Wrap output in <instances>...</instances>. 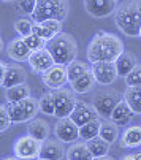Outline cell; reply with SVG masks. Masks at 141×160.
Here are the masks:
<instances>
[{"label":"cell","mask_w":141,"mask_h":160,"mask_svg":"<svg viewBox=\"0 0 141 160\" xmlns=\"http://www.w3.org/2000/svg\"><path fill=\"white\" fill-rule=\"evenodd\" d=\"M114 24L125 37H138L141 29V0H125L114 11Z\"/></svg>","instance_id":"7a4b0ae2"},{"label":"cell","mask_w":141,"mask_h":160,"mask_svg":"<svg viewBox=\"0 0 141 160\" xmlns=\"http://www.w3.org/2000/svg\"><path fill=\"white\" fill-rule=\"evenodd\" d=\"M19 160H32V158H19Z\"/></svg>","instance_id":"b9f144b4"},{"label":"cell","mask_w":141,"mask_h":160,"mask_svg":"<svg viewBox=\"0 0 141 160\" xmlns=\"http://www.w3.org/2000/svg\"><path fill=\"white\" fill-rule=\"evenodd\" d=\"M65 158L67 160H93V155L90 154V151L87 148V143L83 141V143L70 144V148L67 149Z\"/></svg>","instance_id":"d4e9b609"},{"label":"cell","mask_w":141,"mask_h":160,"mask_svg":"<svg viewBox=\"0 0 141 160\" xmlns=\"http://www.w3.org/2000/svg\"><path fill=\"white\" fill-rule=\"evenodd\" d=\"M133 157H135V160H141V151H139V152H135Z\"/></svg>","instance_id":"74e56055"},{"label":"cell","mask_w":141,"mask_h":160,"mask_svg":"<svg viewBox=\"0 0 141 160\" xmlns=\"http://www.w3.org/2000/svg\"><path fill=\"white\" fill-rule=\"evenodd\" d=\"M90 68H92L93 75H95V79H97V84L98 86L108 87L117 78H119L116 62H97V63H90Z\"/></svg>","instance_id":"8fae6325"},{"label":"cell","mask_w":141,"mask_h":160,"mask_svg":"<svg viewBox=\"0 0 141 160\" xmlns=\"http://www.w3.org/2000/svg\"><path fill=\"white\" fill-rule=\"evenodd\" d=\"M7 109L13 124H22V122H30L35 119L37 112L40 111V105L37 98L29 97L16 103H7Z\"/></svg>","instance_id":"5b68a950"},{"label":"cell","mask_w":141,"mask_h":160,"mask_svg":"<svg viewBox=\"0 0 141 160\" xmlns=\"http://www.w3.org/2000/svg\"><path fill=\"white\" fill-rule=\"evenodd\" d=\"M114 2H117V0H114Z\"/></svg>","instance_id":"f6af8a7d"},{"label":"cell","mask_w":141,"mask_h":160,"mask_svg":"<svg viewBox=\"0 0 141 160\" xmlns=\"http://www.w3.org/2000/svg\"><path fill=\"white\" fill-rule=\"evenodd\" d=\"M122 98L132 108L135 114H141V86H132L124 90Z\"/></svg>","instance_id":"484cf974"},{"label":"cell","mask_w":141,"mask_h":160,"mask_svg":"<svg viewBox=\"0 0 141 160\" xmlns=\"http://www.w3.org/2000/svg\"><path fill=\"white\" fill-rule=\"evenodd\" d=\"M37 160H44V158H40V157H38V158H37Z\"/></svg>","instance_id":"ee69618b"},{"label":"cell","mask_w":141,"mask_h":160,"mask_svg":"<svg viewBox=\"0 0 141 160\" xmlns=\"http://www.w3.org/2000/svg\"><path fill=\"white\" fill-rule=\"evenodd\" d=\"M86 143H87V148H89L90 154L93 155V158L105 157L111 151V143H108L106 140H103L102 136H95V138H92V140H89Z\"/></svg>","instance_id":"4316f807"},{"label":"cell","mask_w":141,"mask_h":160,"mask_svg":"<svg viewBox=\"0 0 141 160\" xmlns=\"http://www.w3.org/2000/svg\"><path fill=\"white\" fill-rule=\"evenodd\" d=\"M40 151H41V143L38 140H35L33 136H30L29 133L19 136L13 144V154L18 158L37 160L40 157Z\"/></svg>","instance_id":"52a82bcc"},{"label":"cell","mask_w":141,"mask_h":160,"mask_svg":"<svg viewBox=\"0 0 141 160\" xmlns=\"http://www.w3.org/2000/svg\"><path fill=\"white\" fill-rule=\"evenodd\" d=\"M38 105H40V111L44 116H54L56 114V103H54V95L53 92H46L38 98Z\"/></svg>","instance_id":"4dcf8cb0"},{"label":"cell","mask_w":141,"mask_h":160,"mask_svg":"<svg viewBox=\"0 0 141 160\" xmlns=\"http://www.w3.org/2000/svg\"><path fill=\"white\" fill-rule=\"evenodd\" d=\"M54 136L62 143L73 144L79 140V127L72 118H60L54 124Z\"/></svg>","instance_id":"30bf717a"},{"label":"cell","mask_w":141,"mask_h":160,"mask_svg":"<svg viewBox=\"0 0 141 160\" xmlns=\"http://www.w3.org/2000/svg\"><path fill=\"white\" fill-rule=\"evenodd\" d=\"M103 140H106L108 143H114L119 138V125L114 124L111 119H103L102 121V127H100V135Z\"/></svg>","instance_id":"83f0119b"},{"label":"cell","mask_w":141,"mask_h":160,"mask_svg":"<svg viewBox=\"0 0 141 160\" xmlns=\"http://www.w3.org/2000/svg\"><path fill=\"white\" fill-rule=\"evenodd\" d=\"M3 160H19V158L14 155V157H7V158H3Z\"/></svg>","instance_id":"ab89813d"},{"label":"cell","mask_w":141,"mask_h":160,"mask_svg":"<svg viewBox=\"0 0 141 160\" xmlns=\"http://www.w3.org/2000/svg\"><path fill=\"white\" fill-rule=\"evenodd\" d=\"M29 97H32V90H30V86L27 82L10 87V89H5L7 103H16V102H21V100H26Z\"/></svg>","instance_id":"cb8c5ba5"},{"label":"cell","mask_w":141,"mask_h":160,"mask_svg":"<svg viewBox=\"0 0 141 160\" xmlns=\"http://www.w3.org/2000/svg\"><path fill=\"white\" fill-rule=\"evenodd\" d=\"M84 8L87 14L95 19H105L114 14L117 5L114 0H84Z\"/></svg>","instance_id":"4fadbf2b"},{"label":"cell","mask_w":141,"mask_h":160,"mask_svg":"<svg viewBox=\"0 0 141 160\" xmlns=\"http://www.w3.org/2000/svg\"><path fill=\"white\" fill-rule=\"evenodd\" d=\"M27 63L30 65L33 73L43 75L44 72H48L56 62H54L51 52L48 51V48H44V49H40V51L32 52L30 57H29V60H27Z\"/></svg>","instance_id":"9a60e30c"},{"label":"cell","mask_w":141,"mask_h":160,"mask_svg":"<svg viewBox=\"0 0 141 160\" xmlns=\"http://www.w3.org/2000/svg\"><path fill=\"white\" fill-rule=\"evenodd\" d=\"M24 41H26V44L29 46V49H30L32 52L40 51V49H44L46 44H48V41H44L43 38H40V37L35 35V33H30L29 37H24Z\"/></svg>","instance_id":"836d02e7"},{"label":"cell","mask_w":141,"mask_h":160,"mask_svg":"<svg viewBox=\"0 0 141 160\" xmlns=\"http://www.w3.org/2000/svg\"><path fill=\"white\" fill-rule=\"evenodd\" d=\"M100 127H102L100 118L84 124L83 127H79V140L81 141H89L92 138H95V136H98L100 135Z\"/></svg>","instance_id":"f1b7e54d"},{"label":"cell","mask_w":141,"mask_h":160,"mask_svg":"<svg viewBox=\"0 0 141 160\" xmlns=\"http://www.w3.org/2000/svg\"><path fill=\"white\" fill-rule=\"evenodd\" d=\"M133 111H132V108L127 105V102L122 98L119 103H117V106L114 108V111H113V114H111V121L114 122V124H117L119 127H128L130 125V122L133 121Z\"/></svg>","instance_id":"d6986e66"},{"label":"cell","mask_w":141,"mask_h":160,"mask_svg":"<svg viewBox=\"0 0 141 160\" xmlns=\"http://www.w3.org/2000/svg\"><path fill=\"white\" fill-rule=\"evenodd\" d=\"M93 160H114L111 155H105V157H97V158H93Z\"/></svg>","instance_id":"8d00e7d4"},{"label":"cell","mask_w":141,"mask_h":160,"mask_svg":"<svg viewBox=\"0 0 141 160\" xmlns=\"http://www.w3.org/2000/svg\"><path fill=\"white\" fill-rule=\"evenodd\" d=\"M7 54H8V57L11 60H14V62L19 63V62H27L29 57H30V54H32V51L29 49V46L26 44L24 38L18 37V38H14V40H11L8 43Z\"/></svg>","instance_id":"e0dca14e"},{"label":"cell","mask_w":141,"mask_h":160,"mask_svg":"<svg viewBox=\"0 0 141 160\" xmlns=\"http://www.w3.org/2000/svg\"><path fill=\"white\" fill-rule=\"evenodd\" d=\"M138 65V59L133 52L124 51L116 60V67H117V73L121 78H125L130 72H133V68Z\"/></svg>","instance_id":"603a6c76"},{"label":"cell","mask_w":141,"mask_h":160,"mask_svg":"<svg viewBox=\"0 0 141 160\" xmlns=\"http://www.w3.org/2000/svg\"><path fill=\"white\" fill-rule=\"evenodd\" d=\"M37 2H38V0H13L11 5H13V8H14L18 13L32 16V13L35 11Z\"/></svg>","instance_id":"d6a6232c"},{"label":"cell","mask_w":141,"mask_h":160,"mask_svg":"<svg viewBox=\"0 0 141 160\" xmlns=\"http://www.w3.org/2000/svg\"><path fill=\"white\" fill-rule=\"evenodd\" d=\"M33 24H35V22L32 19H29V18H19V19L14 21L13 29H14V32L19 37L24 38V37H29L33 32Z\"/></svg>","instance_id":"1f68e13d"},{"label":"cell","mask_w":141,"mask_h":160,"mask_svg":"<svg viewBox=\"0 0 141 160\" xmlns=\"http://www.w3.org/2000/svg\"><path fill=\"white\" fill-rule=\"evenodd\" d=\"M68 13H70L68 0H38L30 19L33 22H44L51 19L63 22Z\"/></svg>","instance_id":"277c9868"},{"label":"cell","mask_w":141,"mask_h":160,"mask_svg":"<svg viewBox=\"0 0 141 160\" xmlns=\"http://www.w3.org/2000/svg\"><path fill=\"white\" fill-rule=\"evenodd\" d=\"M2 2H3V3H11L13 0H2Z\"/></svg>","instance_id":"60d3db41"},{"label":"cell","mask_w":141,"mask_h":160,"mask_svg":"<svg viewBox=\"0 0 141 160\" xmlns=\"http://www.w3.org/2000/svg\"><path fill=\"white\" fill-rule=\"evenodd\" d=\"M70 118L75 121V124L78 127H83L84 124H87V122H90L93 119H98L100 116H98L97 109L93 108L92 103H86V102L78 100L75 108H73V111H72V114H70Z\"/></svg>","instance_id":"5bb4252c"},{"label":"cell","mask_w":141,"mask_h":160,"mask_svg":"<svg viewBox=\"0 0 141 160\" xmlns=\"http://www.w3.org/2000/svg\"><path fill=\"white\" fill-rule=\"evenodd\" d=\"M121 148L135 149L141 146V125H128L121 135Z\"/></svg>","instance_id":"44dd1931"},{"label":"cell","mask_w":141,"mask_h":160,"mask_svg":"<svg viewBox=\"0 0 141 160\" xmlns=\"http://www.w3.org/2000/svg\"><path fill=\"white\" fill-rule=\"evenodd\" d=\"M41 82L49 87L51 90H57L65 87L68 82V73H67V67L65 65H57L54 63L48 72H44L41 75Z\"/></svg>","instance_id":"7c38bea8"},{"label":"cell","mask_w":141,"mask_h":160,"mask_svg":"<svg viewBox=\"0 0 141 160\" xmlns=\"http://www.w3.org/2000/svg\"><path fill=\"white\" fill-rule=\"evenodd\" d=\"M121 100H122L121 94L117 92L116 89H102V90H97V92L93 94L92 105L97 109L98 116L102 119H109L114 108L117 106V103Z\"/></svg>","instance_id":"8992f818"},{"label":"cell","mask_w":141,"mask_h":160,"mask_svg":"<svg viewBox=\"0 0 141 160\" xmlns=\"http://www.w3.org/2000/svg\"><path fill=\"white\" fill-rule=\"evenodd\" d=\"M122 160H135V157H133V154H130V155H125Z\"/></svg>","instance_id":"f35d334b"},{"label":"cell","mask_w":141,"mask_h":160,"mask_svg":"<svg viewBox=\"0 0 141 160\" xmlns=\"http://www.w3.org/2000/svg\"><path fill=\"white\" fill-rule=\"evenodd\" d=\"M13 121L8 114V109H7V105H2L0 106V132H7L10 127H11Z\"/></svg>","instance_id":"d590c367"},{"label":"cell","mask_w":141,"mask_h":160,"mask_svg":"<svg viewBox=\"0 0 141 160\" xmlns=\"http://www.w3.org/2000/svg\"><path fill=\"white\" fill-rule=\"evenodd\" d=\"M67 154V149L63 148V143L57 138H49L41 143L40 158L44 160H63Z\"/></svg>","instance_id":"2e32d148"},{"label":"cell","mask_w":141,"mask_h":160,"mask_svg":"<svg viewBox=\"0 0 141 160\" xmlns=\"http://www.w3.org/2000/svg\"><path fill=\"white\" fill-rule=\"evenodd\" d=\"M46 48L51 52V56L57 65L67 67L73 60H76V56H78V44H76L75 38L65 32L59 33L51 41H48Z\"/></svg>","instance_id":"3957f363"},{"label":"cell","mask_w":141,"mask_h":160,"mask_svg":"<svg viewBox=\"0 0 141 160\" xmlns=\"http://www.w3.org/2000/svg\"><path fill=\"white\" fill-rule=\"evenodd\" d=\"M53 95H54V103H56V114L54 116L57 119L68 118L70 114H72L76 102H78L76 97H75V92L72 89L62 87V89L53 90Z\"/></svg>","instance_id":"ba28073f"},{"label":"cell","mask_w":141,"mask_h":160,"mask_svg":"<svg viewBox=\"0 0 141 160\" xmlns=\"http://www.w3.org/2000/svg\"><path fill=\"white\" fill-rule=\"evenodd\" d=\"M32 33L38 35L44 41H51L54 37L62 33V22L60 21H54V19L44 21V22H35Z\"/></svg>","instance_id":"ac0fdd59"},{"label":"cell","mask_w":141,"mask_h":160,"mask_svg":"<svg viewBox=\"0 0 141 160\" xmlns=\"http://www.w3.org/2000/svg\"><path fill=\"white\" fill-rule=\"evenodd\" d=\"M124 52V43L122 40L108 32H97L90 40L86 56L89 63H97V62H116L117 57Z\"/></svg>","instance_id":"6da1fadb"},{"label":"cell","mask_w":141,"mask_h":160,"mask_svg":"<svg viewBox=\"0 0 141 160\" xmlns=\"http://www.w3.org/2000/svg\"><path fill=\"white\" fill-rule=\"evenodd\" d=\"M124 79H125L127 87H132V86H141V63H138V65L133 68V72H130Z\"/></svg>","instance_id":"e575fe53"},{"label":"cell","mask_w":141,"mask_h":160,"mask_svg":"<svg viewBox=\"0 0 141 160\" xmlns=\"http://www.w3.org/2000/svg\"><path fill=\"white\" fill-rule=\"evenodd\" d=\"M138 37H139V38H141V29H139V35H138Z\"/></svg>","instance_id":"7bdbcfd3"},{"label":"cell","mask_w":141,"mask_h":160,"mask_svg":"<svg viewBox=\"0 0 141 160\" xmlns=\"http://www.w3.org/2000/svg\"><path fill=\"white\" fill-rule=\"evenodd\" d=\"M95 84H97V79H95V75H93L92 68H90V70H87L84 75L76 78L73 82H70V89H72L75 94H89L90 90L95 87Z\"/></svg>","instance_id":"ffe728a7"},{"label":"cell","mask_w":141,"mask_h":160,"mask_svg":"<svg viewBox=\"0 0 141 160\" xmlns=\"http://www.w3.org/2000/svg\"><path fill=\"white\" fill-rule=\"evenodd\" d=\"M27 133L30 136H33L35 140H38L40 143L49 140V135H51V125L46 122L44 119H33L29 122L27 125Z\"/></svg>","instance_id":"7402d4cb"},{"label":"cell","mask_w":141,"mask_h":160,"mask_svg":"<svg viewBox=\"0 0 141 160\" xmlns=\"http://www.w3.org/2000/svg\"><path fill=\"white\" fill-rule=\"evenodd\" d=\"M27 81V72L21 65H7L0 63V84L3 89H10Z\"/></svg>","instance_id":"9c48e42d"},{"label":"cell","mask_w":141,"mask_h":160,"mask_svg":"<svg viewBox=\"0 0 141 160\" xmlns=\"http://www.w3.org/2000/svg\"><path fill=\"white\" fill-rule=\"evenodd\" d=\"M87 70H90V67L83 62V60H73L70 65H67V73H68V82H73L76 78H79L81 75H84Z\"/></svg>","instance_id":"f546056e"}]
</instances>
